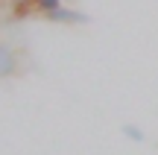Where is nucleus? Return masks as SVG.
<instances>
[{
	"instance_id": "2",
	"label": "nucleus",
	"mask_w": 158,
	"mask_h": 155,
	"mask_svg": "<svg viewBox=\"0 0 158 155\" xmlns=\"http://www.w3.org/2000/svg\"><path fill=\"white\" fill-rule=\"evenodd\" d=\"M12 73H15V53L6 44H0V79L3 76H12Z\"/></svg>"
},
{
	"instance_id": "3",
	"label": "nucleus",
	"mask_w": 158,
	"mask_h": 155,
	"mask_svg": "<svg viewBox=\"0 0 158 155\" xmlns=\"http://www.w3.org/2000/svg\"><path fill=\"white\" fill-rule=\"evenodd\" d=\"M12 18H29L35 15V0H9Z\"/></svg>"
},
{
	"instance_id": "4",
	"label": "nucleus",
	"mask_w": 158,
	"mask_h": 155,
	"mask_svg": "<svg viewBox=\"0 0 158 155\" xmlns=\"http://www.w3.org/2000/svg\"><path fill=\"white\" fill-rule=\"evenodd\" d=\"M56 9H62V0H35V15H50Z\"/></svg>"
},
{
	"instance_id": "1",
	"label": "nucleus",
	"mask_w": 158,
	"mask_h": 155,
	"mask_svg": "<svg viewBox=\"0 0 158 155\" xmlns=\"http://www.w3.org/2000/svg\"><path fill=\"white\" fill-rule=\"evenodd\" d=\"M50 23H85L88 18L82 15V12H76V9H56V12H50V15H44Z\"/></svg>"
}]
</instances>
